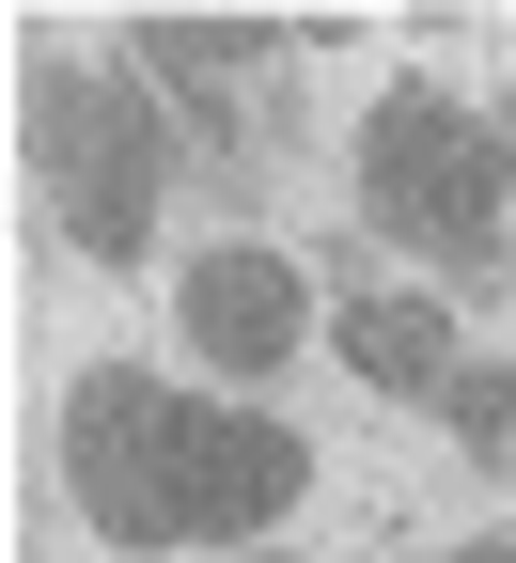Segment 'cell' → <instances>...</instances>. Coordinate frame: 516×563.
<instances>
[{
	"label": "cell",
	"mask_w": 516,
	"mask_h": 563,
	"mask_svg": "<svg viewBox=\"0 0 516 563\" xmlns=\"http://www.w3.org/2000/svg\"><path fill=\"white\" fill-rule=\"evenodd\" d=\"M485 157H501V188H516V95H485Z\"/></svg>",
	"instance_id": "9c48e42d"
},
{
	"label": "cell",
	"mask_w": 516,
	"mask_h": 563,
	"mask_svg": "<svg viewBox=\"0 0 516 563\" xmlns=\"http://www.w3.org/2000/svg\"><path fill=\"white\" fill-rule=\"evenodd\" d=\"M251 563H282V548H251Z\"/></svg>",
	"instance_id": "8fae6325"
},
{
	"label": "cell",
	"mask_w": 516,
	"mask_h": 563,
	"mask_svg": "<svg viewBox=\"0 0 516 563\" xmlns=\"http://www.w3.org/2000/svg\"><path fill=\"white\" fill-rule=\"evenodd\" d=\"M360 220H376L392 251H422L454 298L516 282V251H501V157H485V110H454L438 79H392L376 110H360Z\"/></svg>",
	"instance_id": "6da1fadb"
},
{
	"label": "cell",
	"mask_w": 516,
	"mask_h": 563,
	"mask_svg": "<svg viewBox=\"0 0 516 563\" xmlns=\"http://www.w3.org/2000/svg\"><path fill=\"white\" fill-rule=\"evenodd\" d=\"M329 344H344L376 391H407V407H438V391H454V329H438V298H392V282H360V298L329 313Z\"/></svg>",
	"instance_id": "8992f818"
},
{
	"label": "cell",
	"mask_w": 516,
	"mask_h": 563,
	"mask_svg": "<svg viewBox=\"0 0 516 563\" xmlns=\"http://www.w3.org/2000/svg\"><path fill=\"white\" fill-rule=\"evenodd\" d=\"M63 485L110 548H188V391H157L141 361H95L63 391Z\"/></svg>",
	"instance_id": "3957f363"
},
{
	"label": "cell",
	"mask_w": 516,
	"mask_h": 563,
	"mask_svg": "<svg viewBox=\"0 0 516 563\" xmlns=\"http://www.w3.org/2000/svg\"><path fill=\"white\" fill-rule=\"evenodd\" d=\"M173 313H188V361H219V376H282V361H298V329H314V266L266 251V235H219V251L173 266Z\"/></svg>",
	"instance_id": "277c9868"
},
{
	"label": "cell",
	"mask_w": 516,
	"mask_h": 563,
	"mask_svg": "<svg viewBox=\"0 0 516 563\" xmlns=\"http://www.w3.org/2000/svg\"><path fill=\"white\" fill-rule=\"evenodd\" d=\"M282 16H141V79L173 95H219V79H282Z\"/></svg>",
	"instance_id": "52a82bcc"
},
{
	"label": "cell",
	"mask_w": 516,
	"mask_h": 563,
	"mask_svg": "<svg viewBox=\"0 0 516 563\" xmlns=\"http://www.w3.org/2000/svg\"><path fill=\"white\" fill-rule=\"evenodd\" d=\"M438 563H516V532H470V548H438Z\"/></svg>",
	"instance_id": "30bf717a"
},
{
	"label": "cell",
	"mask_w": 516,
	"mask_h": 563,
	"mask_svg": "<svg viewBox=\"0 0 516 563\" xmlns=\"http://www.w3.org/2000/svg\"><path fill=\"white\" fill-rule=\"evenodd\" d=\"M298 485H314V454L282 439L266 407H188V548H235L251 563L266 517H298Z\"/></svg>",
	"instance_id": "5b68a950"
},
{
	"label": "cell",
	"mask_w": 516,
	"mask_h": 563,
	"mask_svg": "<svg viewBox=\"0 0 516 563\" xmlns=\"http://www.w3.org/2000/svg\"><path fill=\"white\" fill-rule=\"evenodd\" d=\"M438 422H454V454L516 470V361H454V391H438Z\"/></svg>",
	"instance_id": "ba28073f"
},
{
	"label": "cell",
	"mask_w": 516,
	"mask_h": 563,
	"mask_svg": "<svg viewBox=\"0 0 516 563\" xmlns=\"http://www.w3.org/2000/svg\"><path fill=\"white\" fill-rule=\"evenodd\" d=\"M157 173H173V125L125 63H32V188L63 203V235L95 266L157 251Z\"/></svg>",
	"instance_id": "7a4b0ae2"
}]
</instances>
